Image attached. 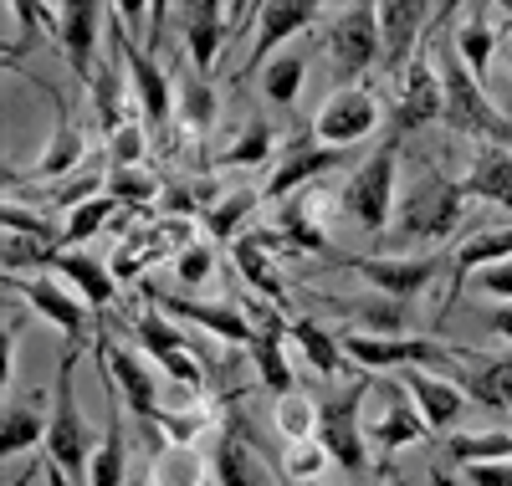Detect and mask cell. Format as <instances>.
I'll return each instance as SVG.
<instances>
[{
  "instance_id": "6da1fadb",
  "label": "cell",
  "mask_w": 512,
  "mask_h": 486,
  "mask_svg": "<svg viewBox=\"0 0 512 486\" xmlns=\"http://www.w3.org/2000/svg\"><path fill=\"white\" fill-rule=\"evenodd\" d=\"M436 72H441V93H446V128L477 139V144H507L512 149V113H502L487 87L466 72L456 41H436Z\"/></svg>"
},
{
  "instance_id": "7a4b0ae2",
  "label": "cell",
  "mask_w": 512,
  "mask_h": 486,
  "mask_svg": "<svg viewBox=\"0 0 512 486\" xmlns=\"http://www.w3.org/2000/svg\"><path fill=\"white\" fill-rule=\"evenodd\" d=\"M77 353L82 348H67L62 364H57V384H52V420H47V461H57L72 486H88L93 476V435H88V420L77 410Z\"/></svg>"
},
{
  "instance_id": "3957f363",
  "label": "cell",
  "mask_w": 512,
  "mask_h": 486,
  "mask_svg": "<svg viewBox=\"0 0 512 486\" xmlns=\"http://www.w3.org/2000/svg\"><path fill=\"white\" fill-rule=\"evenodd\" d=\"M369 394H374V379H369V374H359L344 394H328V400L318 405V446H323V456H328V461H338L354 481H364V476H369L364 425H359Z\"/></svg>"
},
{
  "instance_id": "277c9868",
  "label": "cell",
  "mask_w": 512,
  "mask_h": 486,
  "mask_svg": "<svg viewBox=\"0 0 512 486\" xmlns=\"http://www.w3.org/2000/svg\"><path fill=\"white\" fill-rule=\"evenodd\" d=\"M108 41L118 47V57H123V67L134 72V93H139V108H144V123L154 128L159 139H169V123H175V77L164 72V62L149 52V47H139L134 36H128V21L118 16V6H108Z\"/></svg>"
},
{
  "instance_id": "5b68a950",
  "label": "cell",
  "mask_w": 512,
  "mask_h": 486,
  "mask_svg": "<svg viewBox=\"0 0 512 486\" xmlns=\"http://www.w3.org/2000/svg\"><path fill=\"white\" fill-rule=\"evenodd\" d=\"M344 338V353H349V364H364V374H379V369H451V359H472V348H446L436 338H379V333H359V328H344L338 333Z\"/></svg>"
},
{
  "instance_id": "8992f818",
  "label": "cell",
  "mask_w": 512,
  "mask_h": 486,
  "mask_svg": "<svg viewBox=\"0 0 512 486\" xmlns=\"http://www.w3.org/2000/svg\"><path fill=\"white\" fill-rule=\"evenodd\" d=\"M466 215V195L456 180H446V174H425V180L400 200V215H395V231L405 241H446Z\"/></svg>"
},
{
  "instance_id": "52a82bcc",
  "label": "cell",
  "mask_w": 512,
  "mask_h": 486,
  "mask_svg": "<svg viewBox=\"0 0 512 486\" xmlns=\"http://www.w3.org/2000/svg\"><path fill=\"white\" fill-rule=\"evenodd\" d=\"M395 169H400V144L390 139L379 154H369L349 174L344 195H338V205H344L364 231H384V226H390V215H395Z\"/></svg>"
},
{
  "instance_id": "ba28073f",
  "label": "cell",
  "mask_w": 512,
  "mask_h": 486,
  "mask_svg": "<svg viewBox=\"0 0 512 486\" xmlns=\"http://www.w3.org/2000/svg\"><path fill=\"white\" fill-rule=\"evenodd\" d=\"M31 87L41 98L52 103V113H57V128H52V144H47V154H41L26 174L21 169H6V190H16L21 180H47V185H57V180H67V174H77L82 164H88V139L77 134V123H72V103L57 93V87L47 82V77H31Z\"/></svg>"
},
{
  "instance_id": "9c48e42d",
  "label": "cell",
  "mask_w": 512,
  "mask_h": 486,
  "mask_svg": "<svg viewBox=\"0 0 512 486\" xmlns=\"http://www.w3.org/2000/svg\"><path fill=\"white\" fill-rule=\"evenodd\" d=\"M384 57L379 41V6H344L328 21V62L338 77H359Z\"/></svg>"
},
{
  "instance_id": "30bf717a",
  "label": "cell",
  "mask_w": 512,
  "mask_h": 486,
  "mask_svg": "<svg viewBox=\"0 0 512 486\" xmlns=\"http://www.w3.org/2000/svg\"><path fill=\"white\" fill-rule=\"evenodd\" d=\"M379 128V103L369 87H338L323 98V108L313 113V139L328 149H354L359 139H369Z\"/></svg>"
},
{
  "instance_id": "8fae6325",
  "label": "cell",
  "mask_w": 512,
  "mask_h": 486,
  "mask_svg": "<svg viewBox=\"0 0 512 486\" xmlns=\"http://www.w3.org/2000/svg\"><path fill=\"white\" fill-rule=\"evenodd\" d=\"M210 481L216 486H272L262 466H256V435L236 405H226L221 430L210 435Z\"/></svg>"
},
{
  "instance_id": "7c38bea8",
  "label": "cell",
  "mask_w": 512,
  "mask_h": 486,
  "mask_svg": "<svg viewBox=\"0 0 512 486\" xmlns=\"http://www.w3.org/2000/svg\"><path fill=\"white\" fill-rule=\"evenodd\" d=\"M349 272L364 277L379 297L415 302L425 287L441 277V256H354Z\"/></svg>"
},
{
  "instance_id": "4fadbf2b",
  "label": "cell",
  "mask_w": 512,
  "mask_h": 486,
  "mask_svg": "<svg viewBox=\"0 0 512 486\" xmlns=\"http://www.w3.org/2000/svg\"><path fill=\"white\" fill-rule=\"evenodd\" d=\"M256 11L262 6H180V26H185V47H190V67L200 77H210V67H216L221 47L231 41V26L236 21H256Z\"/></svg>"
},
{
  "instance_id": "5bb4252c",
  "label": "cell",
  "mask_w": 512,
  "mask_h": 486,
  "mask_svg": "<svg viewBox=\"0 0 512 486\" xmlns=\"http://www.w3.org/2000/svg\"><path fill=\"white\" fill-rule=\"evenodd\" d=\"M6 287H11V297H26L47 323H57L62 338H67V348H82V343L93 338V323H98V318H93L88 307H82V297H72L67 287L47 282L41 272H36V277H6Z\"/></svg>"
},
{
  "instance_id": "9a60e30c",
  "label": "cell",
  "mask_w": 512,
  "mask_h": 486,
  "mask_svg": "<svg viewBox=\"0 0 512 486\" xmlns=\"http://www.w3.org/2000/svg\"><path fill=\"white\" fill-rule=\"evenodd\" d=\"M446 118V93H441V72H436V57L431 52H415L410 67L400 72V108H395V123L400 134H410V128H425Z\"/></svg>"
},
{
  "instance_id": "2e32d148",
  "label": "cell",
  "mask_w": 512,
  "mask_h": 486,
  "mask_svg": "<svg viewBox=\"0 0 512 486\" xmlns=\"http://www.w3.org/2000/svg\"><path fill=\"white\" fill-rule=\"evenodd\" d=\"M103 21H108V6H93V0H67V6H57V41H62V57H67L77 87L98 77L93 52H98V36H103L98 26Z\"/></svg>"
},
{
  "instance_id": "e0dca14e",
  "label": "cell",
  "mask_w": 512,
  "mask_h": 486,
  "mask_svg": "<svg viewBox=\"0 0 512 486\" xmlns=\"http://www.w3.org/2000/svg\"><path fill=\"white\" fill-rule=\"evenodd\" d=\"M98 359H103V369L113 374V384L123 389V405L134 410V420H139V425H154L159 410H164V405H159V384H154V374H149L123 343H113L103 328H98Z\"/></svg>"
},
{
  "instance_id": "ac0fdd59",
  "label": "cell",
  "mask_w": 512,
  "mask_h": 486,
  "mask_svg": "<svg viewBox=\"0 0 512 486\" xmlns=\"http://www.w3.org/2000/svg\"><path fill=\"white\" fill-rule=\"evenodd\" d=\"M323 11L318 6H303V0H277V6H262V16H256V47L251 57L241 62V77H256V72H267L272 57H282V47L297 36V31H308Z\"/></svg>"
},
{
  "instance_id": "d6986e66",
  "label": "cell",
  "mask_w": 512,
  "mask_h": 486,
  "mask_svg": "<svg viewBox=\"0 0 512 486\" xmlns=\"http://www.w3.org/2000/svg\"><path fill=\"white\" fill-rule=\"evenodd\" d=\"M144 297H149V307H159L164 318H190V323H200V333H216V338H226V343H236V348H251V343H256V323H246L236 307H221V302L205 307V302L159 292V287H144Z\"/></svg>"
},
{
  "instance_id": "ffe728a7",
  "label": "cell",
  "mask_w": 512,
  "mask_h": 486,
  "mask_svg": "<svg viewBox=\"0 0 512 486\" xmlns=\"http://www.w3.org/2000/svg\"><path fill=\"white\" fill-rule=\"evenodd\" d=\"M246 307L256 313V343H251L246 353L256 359V374H262V384L277 394V400H287V394H297V384H292V364H287V353H282L287 318L272 313V307H262V302H251V297H246Z\"/></svg>"
},
{
  "instance_id": "44dd1931",
  "label": "cell",
  "mask_w": 512,
  "mask_h": 486,
  "mask_svg": "<svg viewBox=\"0 0 512 486\" xmlns=\"http://www.w3.org/2000/svg\"><path fill=\"white\" fill-rule=\"evenodd\" d=\"M400 384L410 389L415 410L425 415V425H431V430H441V435L456 430V420H461V410H466V394H461L446 374H431V369L410 364V369H400Z\"/></svg>"
},
{
  "instance_id": "7402d4cb",
  "label": "cell",
  "mask_w": 512,
  "mask_h": 486,
  "mask_svg": "<svg viewBox=\"0 0 512 486\" xmlns=\"http://www.w3.org/2000/svg\"><path fill=\"white\" fill-rule=\"evenodd\" d=\"M379 400H384V415L369 425V440L384 451H400V446H420L425 435H431V425H425V415L415 410L410 389L405 384H374Z\"/></svg>"
},
{
  "instance_id": "603a6c76",
  "label": "cell",
  "mask_w": 512,
  "mask_h": 486,
  "mask_svg": "<svg viewBox=\"0 0 512 486\" xmlns=\"http://www.w3.org/2000/svg\"><path fill=\"white\" fill-rule=\"evenodd\" d=\"M446 379H451L472 405L512 410V359H487V353H472L466 364H451Z\"/></svg>"
},
{
  "instance_id": "cb8c5ba5",
  "label": "cell",
  "mask_w": 512,
  "mask_h": 486,
  "mask_svg": "<svg viewBox=\"0 0 512 486\" xmlns=\"http://www.w3.org/2000/svg\"><path fill=\"white\" fill-rule=\"evenodd\" d=\"M349 154L344 149H328V144H308V139H297L292 149H287V159L272 169V180H267V190H262V200H282V195H297L303 185H313L318 174H328V169H338Z\"/></svg>"
},
{
  "instance_id": "d4e9b609",
  "label": "cell",
  "mask_w": 512,
  "mask_h": 486,
  "mask_svg": "<svg viewBox=\"0 0 512 486\" xmlns=\"http://www.w3.org/2000/svg\"><path fill=\"white\" fill-rule=\"evenodd\" d=\"M436 21V6H405V0H390V6H379V41H384V67L395 77L405 72V57L410 47L420 41V26Z\"/></svg>"
},
{
  "instance_id": "484cf974",
  "label": "cell",
  "mask_w": 512,
  "mask_h": 486,
  "mask_svg": "<svg viewBox=\"0 0 512 486\" xmlns=\"http://www.w3.org/2000/svg\"><path fill=\"white\" fill-rule=\"evenodd\" d=\"M231 261H236V272L246 277V292H256V297L272 302V307H287V282H282V272H277L272 251L256 241L251 231H241V236L231 241Z\"/></svg>"
},
{
  "instance_id": "4316f807",
  "label": "cell",
  "mask_w": 512,
  "mask_h": 486,
  "mask_svg": "<svg viewBox=\"0 0 512 486\" xmlns=\"http://www.w3.org/2000/svg\"><path fill=\"white\" fill-rule=\"evenodd\" d=\"M461 195H477V200H492L502 210H512V149L507 144H482L472 169L461 180Z\"/></svg>"
},
{
  "instance_id": "83f0119b",
  "label": "cell",
  "mask_w": 512,
  "mask_h": 486,
  "mask_svg": "<svg viewBox=\"0 0 512 486\" xmlns=\"http://www.w3.org/2000/svg\"><path fill=\"white\" fill-rule=\"evenodd\" d=\"M497 261H512V226H502V231H482V236H472V241H461V246H456V261H451V297H446V313H451V302L461 297V287L472 282L477 272L497 267Z\"/></svg>"
},
{
  "instance_id": "f1b7e54d",
  "label": "cell",
  "mask_w": 512,
  "mask_h": 486,
  "mask_svg": "<svg viewBox=\"0 0 512 486\" xmlns=\"http://www.w3.org/2000/svg\"><path fill=\"white\" fill-rule=\"evenodd\" d=\"M103 384H108V400H113V420L98 440V456H93V476L88 486H128V430H123V405H118V384L113 374L103 369Z\"/></svg>"
},
{
  "instance_id": "f546056e",
  "label": "cell",
  "mask_w": 512,
  "mask_h": 486,
  "mask_svg": "<svg viewBox=\"0 0 512 486\" xmlns=\"http://www.w3.org/2000/svg\"><path fill=\"white\" fill-rule=\"evenodd\" d=\"M333 313H344L359 323V333H379V338H405L415 328V313H410V302H395V297H354V302H333Z\"/></svg>"
},
{
  "instance_id": "4dcf8cb0",
  "label": "cell",
  "mask_w": 512,
  "mask_h": 486,
  "mask_svg": "<svg viewBox=\"0 0 512 486\" xmlns=\"http://www.w3.org/2000/svg\"><path fill=\"white\" fill-rule=\"evenodd\" d=\"M287 338L303 348V359L323 374V379H338V374H349V353H344V338L338 333H328L323 323H313V318H292L287 323Z\"/></svg>"
},
{
  "instance_id": "1f68e13d",
  "label": "cell",
  "mask_w": 512,
  "mask_h": 486,
  "mask_svg": "<svg viewBox=\"0 0 512 486\" xmlns=\"http://www.w3.org/2000/svg\"><path fill=\"white\" fill-rule=\"evenodd\" d=\"M175 118L185 134L210 139V128H216V87H210V77H200V72L175 77Z\"/></svg>"
},
{
  "instance_id": "d6a6232c",
  "label": "cell",
  "mask_w": 512,
  "mask_h": 486,
  "mask_svg": "<svg viewBox=\"0 0 512 486\" xmlns=\"http://www.w3.org/2000/svg\"><path fill=\"white\" fill-rule=\"evenodd\" d=\"M118 67H123V57H118V47H113V57L103 62V72L88 82L93 118H98V134H103V139H113L123 123H134V118L123 113V103H118V98H123V77H118Z\"/></svg>"
},
{
  "instance_id": "836d02e7",
  "label": "cell",
  "mask_w": 512,
  "mask_h": 486,
  "mask_svg": "<svg viewBox=\"0 0 512 486\" xmlns=\"http://www.w3.org/2000/svg\"><path fill=\"white\" fill-rule=\"evenodd\" d=\"M446 461H451V466L512 461V435H507V430H451V435H446Z\"/></svg>"
},
{
  "instance_id": "e575fe53",
  "label": "cell",
  "mask_w": 512,
  "mask_h": 486,
  "mask_svg": "<svg viewBox=\"0 0 512 486\" xmlns=\"http://www.w3.org/2000/svg\"><path fill=\"white\" fill-rule=\"evenodd\" d=\"M277 236L287 241V251H328V236L318 226V195H303V200H287L282 215H277Z\"/></svg>"
},
{
  "instance_id": "d590c367",
  "label": "cell",
  "mask_w": 512,
  "mask_h": 486,
  "mask_svg": "<svg viewBox=\"0 0 512 486\" xmlns=\"http://www.w3.org/2000/svg\"><path fill=\"white\" fill-rule=\"evenodd\" d=\"M272 123L262 118V113H246V123L236 128V139L221 149V169H256V164H267L272 159Z\"/></svg>"
},
{
  "instance_id": "8d00e7d4",
  "label": "cell",
  "mask_w": 512,
  "mask_h": 486,
  "mask_svg": "<svg viewBox=\"0 0 512 486\" xmlns=\"http://www.w3.org/2000/svg\"><path fill=\"white\" fill-rule=\"evenodd\" d=\"M456 52L466 62V72H472L482 87H487V72H492V52H497V36H492V21L482 6L466 11V26L456 31Z\"/></svg>"
},
{
  "instance_id": "74e56055",
  "label": "cell",
  "mask_w": 512,
  "mask_h": 486,
  "mask_svg": "<svg viewBox=\"0 0 512 486\" xmlns=\"http://www.w3.org/2000/svg\"><path fill=\"white\" fill-rule=\"evenodd\" d=\"M103 195H108V169L103 164H82L77 174L47 185V205L52 210H82L88 200H103Z\"/></svg>"
},
{
  "instance_id": "f35d334b",
  "label": "cell",
  "mask_w": 512,
  "mask_h": 486,
  "mask_svg": "<svg viewBox=\"0 0 512 486\" xmlns=\"http://www.w3.org/2000/svg\"><path fill=\"white\" fill-rule=\"evenodd\" d=\"M303 77H308V57H303V52H282V57H272L267 72H262V93H267V103L292 108L297 93H303Z\"/></svg>"
},
{
  "instance_id": "ab89813d",
  "label": "cell",
  "mask_w": 512,
  "mask_h": 486,
  "mask_svg": "<svg viewBox=\"0 0 512 486\" xmlns=\"http://www.w3.org/2000/svg\"><path fill=\"white\" fill-rule=\"evenodd\" d=\"M256 200H262L256 190H226V195H221V205L210 210V215L200 220V226L210 231V241H226V246H231V241L241 236V220L256 210Z\"/></svg>"
},
{
  "instance_id": "60d3db41",
  "label": "cell",
  "mask_w": 512,
  "mask_h": 486,
  "mask_svg": "<svg viewBox=\"0 0 512 486\" xmlns=\"http://www.w3.org/2000/svg\"><path fill=\"white\" fill-rule=\"evenodd\" d=\"M134 333H139L144 353H149V359H159V364H164V359H175V353H185V333L169 323L159 307H149V313L134 318Z\"/></svg>"
},
{
  "instance_id": "b9f144b4",
  "label": "cell",
  "mask_w": 512,
  "mask_h": 486,
  "mask_svg": "<svg viewBox=\"0 0 512 486\" xmlns=\"http://www.w3.org/2000/svg\"><path fill=\"white\" fill-rule=\"evenodd\" d=\"M159 174L154 169H108V195L123 205V210H144L149 200H159Z\"/></svg>"
},
{
  "instance_id": "7bdbcfd3",
  "label": "cell",
  "mask_w": 512,
  "mask_h": 486,
  "mask_svg": "<svg viewBox=\"0 0 512 486\" xmlns=\"http://www.w3.org/2000/svg\"><path fill=\"white\" fill-rule=\"evenodd\" d=\"M113 215H118V200L103 195V200H88L82 210L67 215V226H62V246H82V241H93L98 231L113 226Z\"/></svg>"
},
{
  "instance_id": "ee69618b",
  "label": "cell",
  "mask_w": 512,
  "mask_h": 486,
  "mask_svg": "<svg viewBox=\"0 0 512 486\" xmlns=\"http://www.w3.org/2000/svg\"><path fill=\"white\" fill-rule=\"evenodd\" d=\"M41 415L31 405H6V425H0V456H21L26 446H41Z\"/></svg>"
},
{
  "instance_id": "f6af8a7d",
  "label": "cell",
  "mask_w": 512,
  "mask_h": 486,
  "mask_svg": "<svg viewBox=\"0 0 512 486\" xmlns=\"http://www.w3.org/2000/svg\"><path fill=\"white\" fill-rule=\"evenodd\" d=\"M277 425H282V435L292 440V446L318 440V400H308V394H287V400L277 405Z\"/></svg>"
},
{
  "instance_id": "bcb514c9",
  "label": "cell",
  "mask_w": 512,
  "mask_h": 486,
  "mask_svg": "<svg viewBox=\"0 0 512 486\" xmlns=\"http://www.w3.org/2000/svg\"><path fill=\"white\" fill-rule=\"evenodd\" d=\"M139 164H144V128L123 123L108 139V169H139Z\"/></svg>"
},
{
  "instance_id": "7dc6e473",
  "label": "cell",
  "mask_w": 512,
  "mask_h": 486,
  "mask_svg": "<svg viewBox=\"0 0 512 486\" xmlns=\"http://www.w3.org/2000/svg\"><path fill=\"white\" fill-rule=\"evenodd\" d=\"M323 466H328V456H323L318 440H303V446L287 451V476H292V481H308V486H313Z\"/></svg>"
},
{
  "instance_id": "c3c4849f",
  "label": "cell",
  "mask_w": 512,
  "mask_h": 486,
  "mask_svg": "<svg viewBox=\"0 0 512 486\" xmlns=\"http://www.w3.org/2000/svg\"><path fill=\"white\" fill-rule=\"evenodd\" d=\"M210 267H216V251H210L205 241H190V246L175 256V277H180V282H205Z\"/></svg>"
},
{
  "instance_id": "681fc988",
  "label": "cell",
  "mask_w": 512,
  "mask_h": 486,
  "mask_svg": "<svg viewBox=\"0 0 512 486\" xmlns=\"http://www.w3.org/2000/svg\"><path fill=\"white\" fill-rule=\"evenodd\" d=\"M472 282H477L487 297H497V302H512V261H497V267L477 272Z\"/></svg>"
},
{
  "instance_id": "f907efd6",
  "label": "cell",
  "mask_w": 512,
  "mask_h": 486,
  "mask_svg": "<svg viewBox=\"0 0 512 486\" xmlns=\"http://www.w3.org/2000/svg\"><path fill=\"white\" fill-rule=\"evenodd\" d=\"M472 486H512V461H487V466H466Z\"/></svg>"
},
{
  "instance_id": "816d5d0a",
  "label": "cell",
  "mask_w": 512,
  "mask_h": 486,
  "mask_svg": "<svg viewBox=\"0 0 512 486\" xmlns=\"http://www.w3.org/2000/svg\"><path fill=\"white\" fill-rule=\"evenodd\" d=\"M487 328H492V338H507V343H512V302H497V307H492Z\"/></svg>"
},
{
  "instance_id": "f5cc1de1",
  "label": "cell",
  "mask_w": 512,
  "mask_h": 486,
  "mask_svg": "<svg viewBox=\"0 0 512 486\" xmlns=\"http://www.w3.org/2000/svg\"><path fill=\"white\" fill-rule=\"evenodd\" d=\"M41 476H47V486H72V476L57 461H47V456H41Z\"/></svg>"
},
{
  "instance_id": "db71d44e",
  "label": "cell",
  "mask_w": 512,
  "mask_h": 486,
  "mask_svg": "<svg viewBox=\"0 0 512 486\" xmlns=\"http://www.w3.org/2000/svg\"><path fill=\"white\" fill-rule=\"evenodd\" d=\"M431 481H436V486H456V481H451L446 471H431Z\"/></svg>"
},
{
  "instance_id": "11a10c76",
  "label": "cell",
  "mask_w": 512,
  "mask_h": 486,
  "mask_svg": "<svg viewBox=\"0 0 512 486\" xmlns=\"http://www.w3.org/2000/svg\"><path fill=\"white\" fill-rule=\"evenodd\" d=\"M36 471H41V461H31V466H26V476H21V481H16V486H26V481H31V476H36Z\"/></svg>"
},
{
  "instance_id": "9f6ffc18",
  "label": "cell",
  "mask_w": 512,
  "mask_h": 486,
  "mask_svg": "<svg viewBox=\"0 0 512 486\" xmlns=\"http://www.w3.org/2000/svg\"><path fill=\"white\" fill-rule=\"evenodd\" d=\"M128 486H149V476H128Z\"/></svg>"
},
{
  "instance_id": "6f0895ef",
  "label": "cell",
  "mask_w": 512,
  "mask_h": 486,
  "mask_svg": "<svg viewBox=\"0 0 512 486\" xmlns=\"http://www.w3.org/2000/svg\"><path fill=\"white\" fill-rule=\"evenodd\" d=\"M369 486H390V481H384V476H374V481H369Z\"/></svg>"
},
{
  "instance_id": "680465c9",
  "label": "cell",
  "mask_w": 512,
  "mask_h": 486,
  "mask_svg": "<svg viewBox=\"0 0 512 486\" xmlns=\"http://www.w3.org/2000/svg\"><path fill=\"white\" fill-rule=\"evenodd\" d=\"M507 62H512V41H507Z\"/></svg>"
},
{
  "instance_id": "91938a15",
  "label": "cell",
  "mask_w": 512,
  "mask_h": 486,
  "mask_svg": "<svg viewBox=\"0 0 512 486\" xmlns=\"http://www.w3.org/2000/svg\"><path fill=\"white\" fill-rule=\"evenodd\" d=\"M205 486H216V481H205Z\"/></svg>"
},
{
  "instance_id": "94428289",
  "label": "cell",
  "mask_w": 512,
  "mask_h": 486,
  "mask_svg": "<svg viewBox=\"0 0 512 486\" xmlns=\"http://www.w3.org/2000/svg\"><path fill=\"white\" fill-rule=\"evenodd\" d=\"M313 486H318V481H313Z\"/></svg>"
}]
</instances>
